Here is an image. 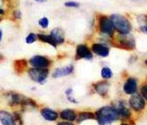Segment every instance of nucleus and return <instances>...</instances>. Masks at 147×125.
I'll use <instances>...</instances> for the list:
<instances>
[{
    "label": "nucleus",
    "mask_w": 147,
    "mask_h": 125,
    "mask_svg": "<svg viewBox=\"0 0 147 125\" xmlns=\"http://www.w3.org/2000/svg\"><path fill=\"white\" fill-rule=\"evenodd\" d=\"M119 112L111 107H103L96 113V119L100 125H106L117 120L119 118Z\"/></svg>",
    "instance_id": "1"
},
{
    "label": "nucleus",
    "mask_w": 147,
    "mask_h": 125,
    "mask_svg": "<svg viewBox=\"0 0 147 125\" xmlns=\"http://www.w3.org/2000/svg\"><path fill=\"white\" fill-rule=\"evenodd\" d=\"M114 29L120 34H128L131 30V26L129 20L123 16L119 14H113L110 18Z\"/></svg>",
    "instance_id": "2"
},
{
    "label": "nucleus",
    "mask_w": 147,
    "mask_h": 125,
    "mask_svg": "<svg viewBox=\"0 0 147 125\" xmlns=\"http://www.w3.org/2000/svg\"><path fill=\"white\" fill-rule=\"evenodd\" d=\"M28 74L32 80L37 82H41L48 77V70L44 68L34 67L28 70Z\"/></svg>",
    "instance_id": "3"
},
{
    "label": "nucleus",
    "mask_w": 147,
    "mask_h": 125,
    "mask_svg": "<svg viewBox=\"0 0 147 125\" xmlns=\"http://www.w3.org/2000/svg\"><path fill=\"white\" fill-rule=\"evenodd\" d=\"M99 27L100 31L105 34L111 35L114 32V28L111 22L107 16H102L99 20Z\"/></svg>",
    "instance_id": "4"
},
{
    "label": "nucleus",
    "mask_w": 147,
    "mask_h": 125,
    "mask_svg": "<svg viewBox=\"0 0 147 125\" xmlns=\"http://www.w3.org/2000/svg\"><path fill=\"white\" fill-rule=\"evenodd\" d=\"M30 64L37 68H44L49 66L50 62L45 57L41 55H35L29 60Z\"/></svg>",
    "instance_id": "5"
},
{
    "label": "nucleus",
    "mask_w": 147,
    "mask_h": 125,
    "mask_svg": "<svg viewBox=\"0 0 147 125\" xmlns=\"http://www.w3.org/2000/svg\"><path fill=\"white\" fill-rule=\"evenodd\" d=\"M129 103L130 106L136 111H139L143 109L145 104L144 99L138 94H135L131 97L129 100Z\"/></svg>",
    "instance_id": "6"
},
{
    "label": "nucleus",
    "mask_w": 147,
    "mask_h": 125,
    "mask_svg": "<svg viewBox=\"0 0 147 125\" xmlns=\"http://www.w3.org/2000/svg\"><path fill=\"white\" fill-rule=\"evenodd\" d=\"M76 55L79 58H83L88 60L92 58V54L90 50L87 46L83 44H80L77 46Z\"/></svg>",
    "instance_id": "7"
},
{
    "label": "nucleus",
    "mask_w": 147,
    "mask_h": 125,
    "mask_svg": "<svg viewBox=\"0 0 147 125\" xmlns=\"http://www.w3.org/2000/svg\"><path fill=\"white\" fill-rule=\"evenodd\" d=\"M0 120L3 125H16L14 117L6 111H0Z\"/></svg>",
    "instance_id": "8"
},
{
    "label": "nucleus",
    "mask_w": 147,
    "mask_h": 125,
    "mask_svg": "<svg viewBox=\"0 0 147 125\" xmlns=\"http://www.w3.org/2000/svg\"><path fill=\"white\" fill-rule=\"evenodd\" d=\"M92 48L94 52H95L96 54L100 56L106 57L109 54V48L100 43L94 44L92 45Z\"/></svg>",
    "instance_id": "9"
},
{
    "label": "nucleus",
    "mask_w": 147,
    "mask_h": 125,
    "mask_svg": "<svg viewBox=\"0 0 147 125\" xmlns=\"http://www.w3.org/2000/svg\"><path fill=\"white\" fill-rule=\"evenodd\" d=\"M123 90L126 94H133L137 90V82L133 78H129L123 86Z\"/></svg>",
    "instance_id": "10"
},
{
    "label": "nucleus",
    "mask_w": 147,
    "mask_h": 125,
    "mask_svg": "<svg viewBox=\"0 0 147 125\" xmlns=\"http://www.w3.org/2000/svg\"><path fill=\"white\" fill-rule=\"evenodd\" d=\"M72 66H68L63 67L56 69L52 74V76L54 78H59L63 76L67 75L72 73L73 71Z\"/></svg>",
    "instance_id": "11"
},
{
    "label": "nucleus",
    "mask_w": 147,
    "mask_h": 125,
    "mask_svg": "<svg viewBox=\"0 0 147 125\" xmlns=\"http://www.w3.org/2000/svg\"><path fill=\"white\" fill-rule=\"evenodd\" d=\"M55 40L57 45L63 43L64 41V35L63 31L58 28H54L51 32L50 34Z\"/></svg>",
    "instance_id": "12"
},
{
    "label": "nucleus",
    "mask_w": 147,
    "mask_h": 125,
    "mask_svg": "<svg viewBox=\"0 0 147 125\" xmlns=\"http://www.w3.org/2000/svg\"><path fill=\"white\" fill-rule=\"evenodd\" d=\"M127 35L120 34L118 36V41L123 46L132 48L134 46V41L132 38L127 36Z\"/></svg>",
    "instance_id": "13"
},
{
    "label": "nucleus",
    "mask_w": 147,
    "mask_h": 125,
    "mask_svg": "<svg viewBox=\"0 0 147 125\" xmlns=\"http://www.w3.org/2000/svg\"><path fill=\"white\" fill-rule=\"evenodd\" d=\"M42 116L49 121H53L57 118V114L56 112L49 108H44L41 112Z\"/></svg>",
    "instance_id": "14"
},
{
    "label": "nucleus",
    "mask_w": 147,
    "mask_h": 125,
    "mask_svg": "<svg viewBox=\"0 0 147 125\" xmlns=\"http://www.w3.org/2000/svg\"><path fill=\"white\" fill-rule=\"evenodd\" d=\"M109 84L106 81H102L97 83L95 85V89L96 91L100 95L103 96L106 94L109 90Z\"/></svg>",
    "instance_id": "15"
},
{
    "label": "nucleus",
    "mask_w": 147,
    "mask_h": 125,
    "mask_svg": "<svg viewBox=\"0 0 147 125\" xmlns=\"http://www.w3.org/2000/svg\"><path fill=\"white\" fill-rule=\"evenodd\" d=\"M37 37L38 39L42 41H44V43H48L49 44L52 46L54 47H56L57 46V44L54 40V39L52 37V36L49 35H43V34H38L37 35Z\"/></svg>",
    "instance_id": "16"
},
{
    "label": "nucleus",
    "mask_w": 147,
    "mask_h": 125,
    "mask_svg": "<svg viewBox=\"0 0 147 125\" xmlns=\"http://www.w3.org/2000/svg\"><path fill=\"white\" fill-rule=\"evenodd\" d=\"M60 117L64 120L73 121L76 118V115L75 112L71 109H65L61 112Z\"/></svg>",
    "instance_id": "17"
},
{
    "label": "nucleus",
    "mask_w": 147,
    "mask_h": 125,
    "mask_svg": "<svg viewBox=\"0 0 147 125\" xmlns=\"http://www.w3.org/2000/svg\"><path fill=\"white\" fill-rule=\"evenodd\" d=\"M27 66V63L26 60H16L14 62V67L16 72L18 73H22Z\"/></svg>",
    "instance_id": "18"
},
{
    "label": "nucleus",
    "mask_w": 147,
    "mask_h": 125,
    "mask_svg": "<svg viewBox=\"0 0 147 125\" xmlns=\"http://www.w3.org/2000/svg\"><path fill=\"white\" fill-rule=\"evenodd\" d=\"M94 115L91 112H81L79 114L78 118V122H80L82 121H84L86 119H94Z\"/></svg>",
    "instance_id": "19"
},
{
    "label": "nucleus",
    "mask_w": 147,
    "mask_h": 125,
    "mask_svg": "<svg viewBox=\"0 0 147 125\" xmlns=\"http://www.w3.org/2000/svg\"><path fill=\"white\" fill-rule=\"evenodd\" d=\"M112 71L108 67H103L101 71V75L104 78H110L112 76Z\"/></svg>",
    "instance_id": "20"
},
{
    "label": "nucleus",
    "mask_w": 147,
    "mask_h": 125,
    "mask_svg": "<svg viewBox=\"0 0 147 125\" xmlns=\"http://www.w3.org/2000/svg\"><path fill=\"white\" fill-rule=\"evenodd\" d=\"M36 39H37V36L33 33H30L27 36L25 40L26 43L31 44L34 42L36 40Z\"/></svg>",
    "instance_id": "21"
},
{
    "label": "nucleus",
    "mask_w": 147,
    "mask_h": 125,
    "mask_svg": "<svg viewBox=\"0 0 147 125\" xmlns=\"http://www.w3.org/2000/svg\"><path fill=\"white\" fill-rule=\"evenodd\" d=\"M38 24L43 28H47L49 25V20H48V18L44 17L40 18L38 21Z\"/></svg>",
    "instance_id": "22"
},
{
    "label": "nucleus",
    "mask_w": 147,
    "mask_h": 125,
    "mask_svg": "<svg viewBox=\"0 0 147 125\" xmlns=\"http://www.w3.org/2000/svg\"><path fill=\"white\" fill-rule=\"evenodd\" d=\"M118 112H119V113H121L123 117L127 118L130 115L129 110L125 107H122V108H121L120 111H118Z\"/></svg>",
    "instance_id": "23"
},
{
    "label": "nucleus",
    "mask_w": 147,
    "mask_h": 125,
    "mask_svg": "<svg viewBox=\"0 0 147 125\" xmlns=\"http://www.w3.org/2000/svg\"><path fill=\"white\" fill-rule=\"evenodd\" d=\"M64 5L68 7H78L79 6V3L75 1H67L65 2Z\"/></svg>",
    "instance_id": "24"
},
{
    "label": "nucleus",
    "mask_w": 147,
    "mask_h": 125,
    "mask_svg": "<svg viewBox=\"0 0 147 125\" xmlns=\"http://www.w3.org/2000/svg\"><path fill=\"white\" fill-rule=\"evenodd\" d=\"M141 93H142V94L143 96V97L145 98V99H146L147 98V87L146 86H144L141 89Z\"/></svg>",
    "instance_id": "25"
},
{
    "label": "nucleus",
    "mask_w": 147,
    "mask_h": 125,
    "mask_svg": "<svg viewBox=\"0 0 147 125\" xmlns=\"http://www.w3.org/2000/svg\"><path fill=\"white\" fill-rule=\"evenodd\" d=\"M14 16L16 18H20L21 17V13L19 10H16L14 13Z\"/></svg>",
    "instance_id": "26"
},
{
    "label": "nucleus",
    "mask_w": 147,
    "mask_h": 125,
    "mask_svg": "<svg viewBox=\"0 0 147 125\" xmlns=\"http://www.w3.org/2000/svg\"><path fill=\"white\" fill-rule=\"evenodd\" d=\"M140 29L142 32H144L145 33H146V31H147V27L146 25H142L140 27Z\"/></svg>",
    "instance_id": "27"
},
{
    "label": "nucleus",
    "mask_w": 147,
    "mask_h": 125,
    "mask_svg": "<svg viewBox=\"0 0 147 125\" xmlns=\"http://www.w3.org/2000/svg\"><path fill=\"white\" fill-rule=\"evenodd\" d=\"M58 125H73V124H71L69 123H67V122H62V123H60L59 124H58Z\"/></svg>",
    "instance_id": "28"
},
{
    "label": "nucleus",
    "mask_w": 147,
    "mask_h": 125,
    "mask_svg": "<svg viewBox=\"0 0 147 125\" xmlns=\"http://www.w3.org/2000/svg\"><path fill=\"white\" fill-rule=\"evenodd\" d=\"M4 14V10L2 9H1V8H0V16L1 15H3ZM1 20V18H0V21Z\"/></svg>",
    "instance_id": "29"
},
{
    "label": "nucleus",
    "mask_w": 147,
    "mask_h": 125,
    "mask_svg": "<svg viewBox=\"0 0 147 125\" xmlns=\"http://www.w3.org/2000/svg\"><path fill=\"white\" fill-rule=\"evenodd\" d=\"M2 31H1V29H0V42L2 40Z\"/></svg>",
    "instance_id": "30"
},
{
    "label": "nucleus",
    "mask_w": 147,
    "mask_h": 125,
    "mask_svg": "<svg viewBox=\"0 0 147 125\" xmlns=\"http://www.w3.org/2000/svg\"><path fill=\"white\" fill-rule=\"evenodd\" d=\"M34 1H36V2H45L47 0H34Z\"/></svg>",
    "instance_id": "31"
},
{
    "label": "nucleus",
    "mask_w": 147,
    "mask_h": 125,
    "mask_svg": "<svg viewBox=\"0 0 147 125\" xmlns=\"http://www.w3.org/2000/svg\"><path fill=\"white\" fill-rule=\"evenodd\" d=\"M121 125H128L127 124H121Z\"/></svg>",
    "instance_id": "32"
}]
</instances>
